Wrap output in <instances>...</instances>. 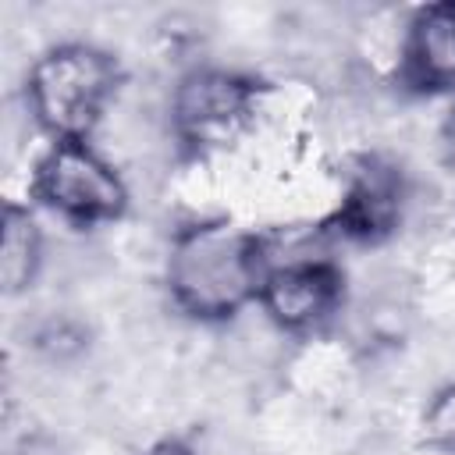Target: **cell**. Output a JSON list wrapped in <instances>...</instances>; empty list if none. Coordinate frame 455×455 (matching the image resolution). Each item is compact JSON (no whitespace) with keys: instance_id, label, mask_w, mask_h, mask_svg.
Masks as SVG:
<instances>
[{"instance_id":"cell-3","label":"cell","mask_w":455,"mask_h":455,"mask_svg":"<svg viewBox=\"0 0 455 455\" xmlns=\"http://www.w3.org/2000/svg\"><path fill=\"white\" fill-rule=\"evenodd\" d=\"M263 78L224 64H196L171 85L167 128L185 160H213L242 146L263 124Z\"/></svg>"},{"instance_id":"cell-1","label":"cell","mask_w":455,"mask_h":455,"mask_svg":"<svg viewBox=\"0 0 455 455\" xmlns=\"http://www.w3.org/2000/svg\"><path fill=\"white\" fill-rule=\"evenodd\" d=\"M267 270L263 231L242 228L231 217H192L167 242L164 288L178 313L217 327L256 306Z\"/></svg>"},{"instance_id":"cell-7","label":"cell","mask_w":455,"mask_h":455,"mask_svg":"<svg viewBox=\"0 0 455 455\" xmlns=\"http://www.w3.org/2000/svg\"><path fill=\"white\" fill-rule=\"evenodd\" d=\"M395 85L409 96L455 92V0L419 4L402 18Z\"/></svg>"},{"instance_id":"cell-4","label":"cell","mask_w":455,"mask_h":455,"mask_svg":"<svg viewBox=\"0 0 455 455\" xmlns=\"http://www.w3.org/2000/svg\"><path fill=\"white\" fill-rule=\"evenodd\" d=\"M28 196L36 206L78 231L117 224L132 203L124 174L96 149L92 139L46 142L28 171Z\"/></svg>"},{"instance_id":"cell-11","label":"cell","mask_w":455,"mask_h":455,"mask_svg":"<svg viewBox=\"0 0 455 455\" xmlns=\"http://www.w3.org/2000/svg\"><path fill=\"white\" fill-rule=\"evenodd\" d=\"M444 160H448V167H451V174H455V114L448 117V124H444Z\"/></svg>"},{"instance_id":"cell-2","label":"cell","mask_w":455,"mask_h":455,"mask_svg":"<svg viewBox=\"0 0 455 455\" xmlns=\"http://www.w3.org/2000/svg\"><path fill=\"white\" fill-rule=\"evenodd\" d=\"M124 85L121 60L85 39L46 46L25 71L21 100L50 139H92Z\"/></svg>"},{"instance_id":"cell-9","label":"cell","mask_w":455,"mask_h":455,"mask_svg":"<svg viewBox=\"0 0 455 455\" xmlns=\"http://www.w3.org/2000/svg\"><path fill=\"white\" fill-rule=\"evenodd\" d=\"M419 441L437 455H455V380L430 391L419 409Z\"/></svg>"},{"instance_id":"cell-6","label":"cell","mask_w":455,"mask_h":455,"mask_svg":"<svg viewBox=\"0 0 455 455\" xmlns=\"http://www.w3.org/2000/svg\"><path fill=\"white\" fill-rule=\"evenodd\" d=\"M409 210V178L384 153H359L341 171V188L334 206L323 213L320 228L352 245L387 242Z\"/></svg>"},{"instance_id":"cell-10","label":"cell","mask_w":455,"mask_h":455,"mask_svg":"<svg viewBox=\"0 0 455 455\" xmlns=\"http://www.w3.org/2000/svg\"><path fill=\"white\" fill-rule=\"evenodd\" d=\"M139 455H203L188 437H178V434H167V437H156L149 441Z\"/></svg>"},{"instance_id":"cell-8","label":"cell","mask_w":455,"mask_h":455,"mask_svg":"<svg viewBox=\"0 0 455 455\" xmlns=\"http://www.w3.org/2000/svg\"><path fill=\"white\" fill-rule=\"evenodd\" d=\"M46 263V238L32 213V206L7 199L0 213V284L4 295H25Z\"/></svg>"},{"instance_id":"cell-5","label":"cell","mask_w":455,"mask_h":455,"mask_svg":"<svg viewBox=\"0 0 455 455\" xmlns=\"http://www.w3.org/2000/svg\"><path fill=\"white\" fill-rule=\"evenodd\" d=\"M348 302V274L331 256H302L274 263L259 284L256 309L267 323L295 341H309L331 331V323L345 313Z\"/></svg>"}]
</instances>
